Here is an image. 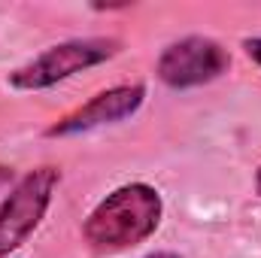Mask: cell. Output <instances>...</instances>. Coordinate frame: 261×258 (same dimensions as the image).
Here are the masks:
<instances>
[{
    "mask_svg": "<svg viewBox=\"0 0 261 258\" xmlns=\"http://www.w3.org/2000/svg\"><path fill=\"white\" fill-rule=\"evenodd\" d=\"M164 216L161 192L149 183H128L110 192L85 219L82 237L94 252H122L146 243Z\"/></svg>",
    "mask_w": 261,
    "mask_h": 258,
    "instance_id": "obj_1",
    "label": "cell"
},
{
    "mask_svg": "<svg viewBox=\"0 0 261 258\" xmlns=\"http://www.w3.org/2000/svg\"><path fill=\"white\" fill-rule=\"evenodd\" d=\"M122 52V43L116 37H79V40H64L58 46H49L28 64L15 67L9 73V85L18 91H43L70 76L97 67Z\"/></svg>",
    "mask_w": 261,
    "mask_h": 258,
    "instance_id": "obj_2",
    "label": "cell"
},
{
    "mask_svg": "<svg viewBox=\"0 0 261 258\" xmlns=\"http://www.w3.org/2000/svg\"><path fill=\"white\" fill-rule=\"evenodd\" d=\"M61 186V170L46 164L24 173L0 207V258L15 252L43 222L52 197Z\"/></svg>",
    "mask_w": 261,
    "mask_h": 258,
    "instance_id": "obj_3",
    "label": "cell"
},
{
    "mask_svg": "<svg viewBox=\"0 0 261 258\" xmlns=\"http://www.w3.org/2000/svg\"><path fill=\"white\" fill-rule=\"evenodd\" d=\"M228 67H231V55L222 43H216L213 37L192 34L170 43L158 55L155 73L167 88L186 91V88H197L219 79L222 73H228Z\"/></svg>",
    "mask_w": 261,
    "mask_h": 258,
    "instance_id": "obj_4",
    "label": "cell"
},
{
    "mask_svg": "<svg viewBox=\"0 0 261 258\" xmlns=\"http://www.w3.org/2000/svg\"><path fill=\"white\" fill-rule=\"evenodd\" d=\"M143 100H146L143 82L107 88V91L94 94L91 100H85L82 107H76L73 113L61 116L58 122H52L46 128V137H73V134H85V131L103 128V125L125 122L143 107Z\"/></svg>",
    "mask_w": 261,
    "mask_h": 258,
    "instance_id": "obj_5",
    "label": "cell"
},
{
    "mask_svg": "<svg viewBox=\"0 0 261 258\" xmlns=\"http://www.w3.org/2000/svg\"><path fill=\"white\" fill-rule=\"evenodd\" d=\"M243 49H246V55L261 67V37H246V40H243Z\"/></svg>",
    "mask_w": 261,
    "mask_h": 258,
    "instance_id": "obj_6",
    "label": "cell"
},
{
    "mask_svg": "<svg viewBox=\"0 0 261 258\" xmlns=\"http://www.w3.org/2000/svg\"><path fill=\"white\" fill-rule=\"evenodd\" d=\"M146 258H182V255H176V252H152V255H146Z\"/></svg>",
    "mask_w": 261,
    "mask_h": 258,
    "instance_id": "obj_7",
    "label": "cell"
},
{
    "mask_svg": "<svg viewBox=\"0 0 261 258\" xmlns=\"http://www.w3.org/2000/svg\"><path fill=\"white\" fill-rule=\"evenodd\" d=\"M255 192L261 194V167H258V170H255Z\"/></svg>",
    "mask_w": 261,
    "mask_h": 258,
    "instance_id": "obj_8",
    "label": "cell"
}]
</instances>
